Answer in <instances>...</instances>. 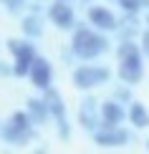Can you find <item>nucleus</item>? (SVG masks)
Masks as SVG:
<instances>
[{
  "label": "nucleus",
  "mask_w": 149,
  "mask_h": 154,
  "mask_svg": "<svg viewBox=\"0 0 149 154\" xmlns=\"http://www.w3.org/2000/svg\"><path fill=\"white\" fill-rule=\"evenodd\" d=\"M68 46L79 61H96L99 56H104L109 51V38L104 30H96L94 25L79 23L73 28V35H71Z\"/></svg>",
  "instance_id": "f257e3e1"
},
{
  "label": "nucleus",
  "mask_w": 149,
  "mask_h": 154,
  "mask_svg": "<svg viewBox=\"0 0 149 154\" xmlns=\"http://www.w3.org/2000/svg\"><path fill=\"white\" fill-rule=\"evenodd\" d=\"M116 56H119V68H116L119 81L129 83V86H137L144 79V53H141V46L134 43V38H121L119 46H116Z\"/></svg>",
  "instance_id": "f03ea898"
},
{
  "label": "nucleus",
  "mask_w": 149,
  "mask_h": 154,
  "mask_svg": "<svg viewBox=\"0 0 149 154\" xmlns=\"http://www.w3.org/2000/svg\"><path fill=\"white\" fill-rule=\"evenodd\" d=\"M111 81V71L101 63H81L79 68H73L71 73V83H73L79 91H91L96 86H104V83Z\"/></svg>",
  "instance_id": "7ed1b4c3"
},
{
  "label": "nucleus",
  "mask_w": 149,
  "mask_h": 154,
  "mask_svg": "<svg viewBox=\"0 0 149 154\" xmlns=\"http://www.w3.org/2000/svg\"><path fill=\"white\" fill-rule=\"evenodd\" d=\"M43 99H46V104H48V111H51V119H53V124H56L58 139H61V142H68L71 139V124H68V111H66V101H63L61 91L53 88V86H48L46 91H43Z\"/></svg>",
  "instance_id": "20e7f679"
},
{
  "label": "nucleus",
  "mask_w": 149,
  "mask_h": 154,
  "mask_svg": "<svg viewBox=\"0 0 149 154\" xmlns=\"http://www.w3.org/2000/svg\"><path fill=\"white\" fill-rule=\"evenodd\" d=\"M8 51L13 53V73H15L18 79H25V76L30 73V66H33L36 56H38L36 53V43H30V38H23V41L10 38Z\"/></svg>",
  "instance_id": "39448f33"
},
{
  "label": "nucleus",
  "mask_w": 149,
  "mask_h": 154,
  "mask_svg": "<svg viewBox=\"0 0 149 154\" xmlns=\"http://www.w3.org/2000/svg\"><path fill=\"white\" fill-rule=\"evenodd\" d=\"M94 144L101 146V149H119V146H126L134 139L132 131H126L124 126H99L91 134Z\"/></svg>",
  "instance_id": "423d86ee"
},
{
  "label": "nucleus",
  "mask_w": 149,
  "mask_h": 154,
  "mask_svg": "<svg viewBox=\"0 0 149 154\" xmlns=\"http://www.w3.org/2000/svg\"><path fill=\"white\" fill-rule=\"evenodd\" d=\"M46 15H48V23H53L58 30H73L76 25V13H73V5L71 3H63V0H53V3L46 8Z\"/></svg>",
  "instance_id": "0eeeda50"
},
{
  "label": "nucleus",
  "mask_w": 149,
  "mask_h": 154,
  "mask_svg": "<svg viewBox=\"0 0 149 154\" xmlns=\"http://www.w3.org/2000/svg\"><path fill=\"white\" fill-rule=\"evenodd\" d=\"M79 124L83 126V131L94 134L101 126V104L94 96H86L79 106Z\"/></svg>",
  "instance_id": "6e6552de"
},
{
  "label": "nucleus",
  "mask_w": 149,
  "mask_h": 154,
  "mask_svg": "<svg viewBox=\"0 0 149 154\" xmlns=\"http://www.w3.org/2000/svg\"><path fill=\"white\" fill-rule=\"evenodd\" d=\"M86 18L88 25H94L96 30H104V33H116V28H119V18L106 5H91L86 10Z\"/></svg>",
  "instance_id": "1a4fd4ad"
},
{
  "label": "nucleus",
  "mask_w": 149,
  "mask_h": 154,
  "mask_svg": "<svg viewBox=\"0 0 149 154\" xmlns=\"http://www.w3.org/2000/svg\"><path fill=\"white\" fill-rule=\"evenodd\" d=\"M28 79H30V83H33L38 91H46L48 86H53V66H51V61L46 56H36Z\"/></svg>",
  "instance_id": "9d476101"
},
{
  "label": "nucleus",
  "mask_w": 149,
  "mask_h": 154,
  "mask_svg": "<svg viewBox=\"0 0 149 154\" xmlns=\"http://www.w3.org/2000/svg\"><path fill=\"white\" fill-rule=\"evenodd\" d=\"M126 109L121 101L116 99H106L101 101V126H121L126 121Z\"/></svg>",
  "instance_id": "9b49d317"
},
{
  "label": "nucleus",
  "mask_w": 149,
  "mask_h": 154,
  "mask_svg": "<svg viewBox=\"0 0 149 154\" xmlns=\"http://www.w3.org/2000/svg\"><path fill=\"white\" fill-rule=\"evenodd\" d=\"M33 137H36V131H25V129H18V126H13L10 121L0 124V139H3L5 144H13V146H23V144H28Z\"/></svg>",
  "instance_id": "f8f14e48"
},
{
  "label": "nucleus",
  "mask_w": 149,
  "mask_h": 154,
  "mask_svg": "<svg viewBox=\"0 0 149 154\" xmlns=\"http://www.w3.org/2000/svg\"><path fill=\"white\" fill-rule=\"evenodd\" d=\"M20 33L25 38H30V41H38V38L43 35V18L41 13H25L23 20H20Z\"/></svg>",
  "instance_id": "ddd939ff"
},
{
  "label": "nucleus",
  "mask_w": 149,
  "mask_h": 154,
  "mask_svg": "<svg viewBox=\"0 0 149 154\" xmlns=\"http://www.w3.org/2000/svg\"><path fill=\"white\" fill-rule=\"evenodd\" d=\"M25 111L30 114V119L36 121V126L46 124V121L51 119V111H48V104H46V99H36V96H30V99L25 101Z\"/></svg>",
  "instance_id": "4468645a"
},
{
  "label": "nucleus",
  "mask_w": 149,
  "mask_h": 154,
  "mask_svg": "<svg viewBox=\"0 0 149 154\" xmlns=\"http://www.w3.org/2000/svg\"><path fill=\"white\" fill-rule=\"evenodd\" d=\"M126 116H129V124H132L134 129H147L149 126V111H147V106L141 104V101H132V104H129Z\"/></svg>",
  "instance_id": "2eb2a0df"
},
{
  "label": "nucleus",
  "mask_w": 149,
  "mask_h": 154,
  "mask_svg": "<svg viewBox=\"0 0 149 154\" xmlns=\"http://www.w3.org/2000/svg\"><path fill=\"white\" fill-rule=\"evenodd\" d=\"M0 5H3L8 13H13V15H20L23 10H28V0H0Z\"/></svg>",
  "instance_id": "dca6fc26"
},
{
  "label": "nucleus",
  "mask_w": 149,
  "mask_h": 154,
  "mask_svg": "<svg viewBox=\"0 0 149 154\" xmlns=\"http://www.w3.org/2000/svg\"><path fill=\"white\" fill-rule=\"evenodd\" d=\"M114 3L119 5L124 13H139V10H144L147 0H114Z\"/></svg>",
  "instance_id": "f3484780"
},
{
  "label": "nucleus",
  "mask_w": 149,
  "mask_h": 154,
  "mask_svg": "<svg viewBox=\"0 0 149 154\" xmlns=\"http://www.w3.org/2000/svg\"><path fill=\"white\" fill-rule=\"evenodd\" d=\"M114 99L116 101H121V104H132V86L129 83H121V86H116V91H114Z\"/></svg>",
  "instance_id": "a211bd4d"
},
{
  "label": "nucleus",
  "mask_w": 149,
  "mask_h": 154,
  "mask_svg": "<svg viewBox=\"0 0 149 154\" xmlns=\"http://www.w3.org/2000/svg\"><path fill=\"white\" fill-rule=\"evenodd\" d=\"M139 46H141V53H144V58H149V28L141 30L139 35Z\"/></svg>",
  "instance_id": "6ab92c4d"
},
{
  "label": "nucleus",
  "mask_w": 149,
  "mask_h": 154,
  "mask_svg": "<svg viewBox=\"0 0 149 154\" xmlns=\"http://www.w3.org/2000/svg\"><path fill=\"white\" fill-rule=\"evenodd\" d=\"M0 76H15L13 73V66H5V63L0 61Z\"/></svg>",
  "instance_id": "aec40b11"
},
{
  "label": "nucleus",
  "mask_w": 149,
  "mask_h": 154,
  "mask_svg": "<svg viewBox=\"0 0 149 154\" xmlns=\"http://www.w3.org/2000/svg\"><path fill=\"white\" fill-rule=\"evenodd\" d=\"M144 23H147V28H149V10H147V15H144Z\"/></svg>",
  "instance_id": "412c9836"
},
{
  "label": "nucleus",
  "mask_w": 149,
  "mask_h": 154,
  "mask_svg": "<svg viewBox=\"0 0 149 154\" xmlns=\"http://www.w3.org/2000/svg\"><path fill=\"white\" fill-rule=\"evenodd\" d=\"M81 3H94V0H81Z\"/></svg>",
  "instance_id": "4be33fe9"
},
{
  "label": "nucleus",
  "mask_w": 149,
  "mask_h": 154,
  "mask_svg": "<svg viewBox=\"0 0 149 154\" xmlns=\"http://www.w3.org/2000/svg\"><path fill=\"white\" fill-rule=\"evenodd\" d=\"M36 3H48V0H36Z\"/></svg>",
  "instance_id": "5701e85b"
},
{
  "label": "nucleus",
  "mask_w": 149,
  "mask_h": 154,
  "mask_svg": "<svg viewBox=\"0 0 149 154\" xmlns=\"http://www.w3.org/2000/svg\"><path fill=\"white\" fill-rule=\"evenodd\" d=\"M147 152H149V139H147Z\"/></svg>",
  "instance_id": "b1692460"
},
{
  "label": "nucleus",
  "mask_w": 149,
  "mask_h": 154,
  "mask_svg": "<svg viewBox=\"0 0 149 154\" xmlns=\"http://www.w3.org/2000/svg\"><path fill=\"white\" fill-rule=\"evenodd\" d=\"M63 3H73V0H63Z\"/></svg>",
  "instance_id": "393cba45"
}]
</instances>
